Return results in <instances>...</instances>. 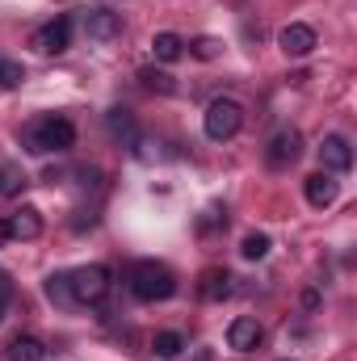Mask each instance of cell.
Masks as SVG:
<instances>
[{
  "label": "cell",
  "instance_id": "6da1fadb",
  "mask_svg": "<svg viewBox=\"0 0 357 361\" xmlns=\"http://www.w3.org/2000/svg\"><path fill=\"white\" fill-rule=\"evenodd\" d=\"M21 143H25V152H34V156H63L72 143H76V126L63 118V114H47V118H34L25 130H21Z\"/></svg>",
  "mask_w": 357,
  "mask_h": 361
},
{
  "label": "cell",
  "instance_id": "7a4b0ae2",
  "mask_svg": "<svg viewBox=\"0 0 357 361\" xmlns=\"http://www.w3.org/2000/svg\"><path fill=\"white\" fill-rule=\"evenodd\" d=\"M131 294L139 302H164V298L177 294V273L164 261H139L131 269Z\"/></svg>",
  "mask_w": 357,
  "mask_h": 361
},
{
  "label": "cell",
  "instance_id": "3957f363",
  "mask_svg": "<svg viewBox=\"0 0 357 361\" xmlns=\"http://www.w3.org/2000/svg\"><path fill=\"white\" fill-rule=\"evenodd\" d=\"M240 126H244V105H240V101L219 97V101H210V105H206V118H202L206 139L227 143V139H236V135H240Z\"/></svg>",
  "mask_w": 357,
  "mask_h": 361
},
{
  "label": "cell",
  "instance_id": "277c9868",
  "mask_svg": "<svg viewBox=\"0 0 357 361\" xmlns=\"http://www.w3.org/2000/svg\"><path fill=\"white\" fill-rule=\"evenodd\" d=\"M68 290L72 302H101L109 294V269L105 265H80L68 273Z\"/></svg>",
  "mask_w": 357,
  "mask_h": 361
},
{
  "label": "cell",
  "instance_id": "5b68a950",
  "mask_svg": "<svg viewBox=\"0 0 357 361\" xmlns=\"http://www.w3.org/2000/svg\"><path fill=\"white\" fill-rule=\"evenodd\" d=\"M30 42H34L42 55H63V51L72 47V17H55V21H47Z\"/></svg>",
  "mask_w": 357,
  "mask_h": 361
},
{
  "label": "cell",
  "instance_id": "8992f818",
  "mask_svg": "<svg viewBox=\"0 0 357 361\" xmlns=\"http://www.w3.org/2000/svg\"><path fill=\"white\" fill-rule=\"evenodd\" d=\"M0 231H4V240H38V235H42V210L21 206V210L4 214Z\"/></svg>",
  "mask_w": 357,
  "mask_h": 361
},
{
  "label": "cell",
  "instance_id": "52a82bcc",
  "mask_svg": "<svg viewBox=\"0 0 357 361\" xmlns=\"http://www.w3.org/2000/svg\"><path fill=\"white\" fill-rule=\"evenodd\" d=\"M277 47H282L290 59H307V55L315 51V30H311L307 21H290V25H282Z\"/></svg>",
  "mask_w": 357,
  "mask_h": 361
},
{
  "label": "cell",
  "instance_id": "ba28073f",
  "mask_svg": "<svg viewBox=\"0 0 357 361\" xmlns=\"http://www.w3.org/2000/svg\"><path fill=\"white\" fill-rule=\"evenodd\" d=\"M303 156V135L294 130V126H282L273 139H269V164L273 169H286V164H294Z\"/></svg>",
  "mask_w": 357,
  "mask_h": 361
},
{
  "label": "cell",
  "instance_id": "9c48e42d",
  "mask_svg": "<svg viewBox=\"0 0 357 361\" xmlns=\"http://www.w3.org/2000/svg\"><path fill=\"white\" fill-rule=\"evenodd\" d=\"M320 164H324V173H349V169H353V147H349V139H345V135H328V139L320 143Z\"/></svg>",
  "mask_w": 357,
  "mask_h": 361
},
{
  "label": "cell",
  "instance_id": "30bf717a",
  "mask_svg": "<svg viewBox=\"0 0 357 361\" xmlns=\"http://www.w3.org/2000/svg\"><path fill=\"white\" fill-rule=\"evenodd\" d=\"M261 341H265V328H261L253 315H240V319H231V328H227V345H231L236 353H253Z\"/></svg>",
  "mask_w": 357,
  "mask_h": 361
},
{
  "label": "cell",
  "instance_id": "8fae6325",
  "mask_svg": "<svg viewBox=\"0 0 357 361\" xmlns=\"http://www.w3.org/2000/svg\"><path fill=\"white\" fill-rule=\"evenodd\" d=\"M85 34H89L92 42H114L122 34V17L109 13V8H89L85 13Z\"/></svg>",
  "mask_w": 357,
  "mask_h": 361
},
{
  "label": "cell",
  "instance_id": "7c38bea8",
  "mask_svg": "<svg viewBox=\"0 0 357 361\" xmlns=\"http://www.w3.org/2000/svg\"><path fill=\"white\" fill-rule=\"evenodd\" d=\"M303 193H307V202H311L315 210H324V206H332V202H337L341 185L332 180V173H311V177L303 180Z\"/></svg>",
  "mask_w": 357,
  "mask_h": 361
},
{
  "label": "cell",
  "instance_id": "4fadbf2b",
  "mask_svg": "<svg viewBox=\"0 0 357 361\" xmlns=\"http://www.w3.org/2000/svg\"><path fill=\"white\" fill-rule=\"evenodd\" d=\"M231 281H236V277L227 269H206L198 277V294H202L206 302H223V298L231 294Z\"/></svg>",
  "mask_w": 357,
  "mask_h": 361
},
{
  "label": "cell",
  "instance_id": "5bb4252c",
  "mask_svg": "<svg viewBox=\"0 0 357 361\" xmlns=\"http://www.w3.org/2000/svg\"><path fill=\"white\" fill-rule=\"evenodd\" d=\"M105 130H109V139H118V143H135V139H139L131 109H109V114H105Z\"/></svg>",
  "mask_w": 357,
  "mask_h": 361
},
{
  "label": "cell",
  "instance_id": "9a60e30c",
  "mask_svg": "<svg viewBox=\"0 0 357 361\" xmlns=\"http://www.w3.org/2000/svg\"><path fill=\"white\" fill-rule=\"evenodd\" d=\"M152 55H156L160 63H177L181 55H185V38H181V34H173V30L156 34V38H152Z\"/></svg>",
  "mask_w": 357,
  "mask_h": 361
},
{
  "label": "cell",
  "instance_id": "2e32d148",
  "mask_svg": "<svg viewBox=\"0 0 357 361\" xmlns=\"http://www.w3.org/2000/svg\"><path fill=\"white\" fill-rule=\"evenodd\" d=\"M8 357L13 361H42L47 357V345H42L38 336H17V341L8 345Z\"/></svg>",
  "mask_w": 357,
  "mask_h": 361
},
{
  "label": "cell",
  "instance_id": "e0dca14e",
  "mask_svg": "<svg viewBox=\"0 0 357 361\" xmlns=\"http://www.w3.org/2000/svg\"><path fill=\"white\" fill-rule=\"evenodd\" d=\"M269 248H273V244H269L265 231H248V235H244V244H240V257H244V261H265Z\"/></svg>",
  "mask_w": 357,
  "mask_h": 361
},
{
  "label": "cell",
  "instance_id": "ac0fdd59",
  "mask_svg": "<svg viewBox=\"0 0 357 361\" xmlns=\"http://www.w3.org/2000/svg\"><path fill=\"white\" fill-rule=\"evenodd\" d=\"M152 349H156V357L173 361V357H181V349H185V336H181V332H156Z\"/></svg>",
  "mask_w": 357,
  "mask_h": 361
},
{
  "label": "cell",
  "instance_id": "d6986e66",
  "mask_svg": "<svg viewBox=\"0 0 357 361\" xmlns=\"http://www.w3.org/2000/svg\"><path fill=\"white\" fill-rule=\"evenodd\" d=\"M30 180H25V173L17 169V164H0V197H13V193H21Z\"/></svg>",
  "mask_w": 357,
  "mask_h": 361
},
{
  "label": "cell",
  "instance_id": "ffe728a7",
  "mask_svg": "<svg viewBox=\"0 0 357 361\" xmlns=\"http://www.w3.org/2000/svg\"><path fill=\"white\" fill-rule=\"evenodd\" d=\"M189 55L202 59V63H210V59L223 55V42H219V38H193V42H189Z\"/></svg>",
  "mask_w": 357,
  "mask_h": 361
},
{
  "label": "cell",
  "instance_id": "44dd1931",
  "mask_svg": "<svg viewBox=\"0 0 357 361\" xmlns=\"http://www.w3.org/2000/svg\"><path fill=\"white\" fill-rule=\"evenodd\" d=\"M47 298H51V302H59V307H68V302H72L68 273H51V277H47Z\"/></svg>",
  "mask_w": 357,
  "mask_h": 361
},
{
  "label": "cell",
  "instance_id": "7402d4cb",
  "mask_svg": "<svg viewBox=\"0 0 357 361\" xmlns=\"http://www.w3.org/2000/svg\"><path fill=\"white\" fill-rule=\"evenodd\" d=\"M21 80H25V68L0 55V89H21Z\"/></svg>",
  "mask_w": 357,
  "mask_h": 361
},
{
  "label": "cell",
  "instance_id": "603a6c76",
  "mask_svg": "<svg viewBox=\"0 0 357 361\" xmlns=\"http://www.w3.org/2000/svg\"><path fill=\"white\" fill-rule=\"evenodd\" d=\"M139 80L152 92H173V76H164V72H152V68H147V72H139Z\"/></svg>",
  "mask_w": 357,
  "mask_h": 361
},
{
  "label": "cell",
  "instance_id": "cb8c5ba5",
  "mask_svg": "<svg viewBox=\"0 0 357 361\" xmlns=\"http://www.w3.org/2000/svg\"><path fill=\"white\" fill-rule=\"evenodd\" d=\"M8 298H13V277H8V273L0 269V311L8 307Z\"/></svg>",
  "mask_w": 357,
  "mask_h": 361
},
{
  "label": "cell",
  "instance_id": "d4e9b609",
  "mask_svg": "<svg viewBox=\"0 0 357 361\" xmlns=\"http://www.w3.org/2000/svg\"><path fill=\"white\" fill-rule=\"evenodd\" d=\"M303 307L315 311V307H320V290H307V294H303Z\"/></svg>",
  "mask_w": 357,
  "mask_h": 361
},
{
  "label": "cell",
  "instance_id": "484cf974",
  "mask_svg": "<svg viewBox=\"0 0 357 361\" xmlns=\"http://www.w3.org/2000/svg\"><path fill=\"white\" fill-rule=\"evenodd\" d=\"M198 361H210V353H198Z\"/></svg>",
  "mask_w": 357,
  "mask_h": 361
},
{
  "label": "cell",
  "instance_id": "4316f807",
  "mask_svg": "<svg viewBox=\"0 0 357 361\" xmlns=\"http://www.w3.org/2000/svg\"><path fill=\"white\" fill-rule=\"evenodd\" d=\"M0 244H4V231H0Z\"/></svg>",
  "mask_w": 357,
  "mask_h": 361
}]
</instances>
